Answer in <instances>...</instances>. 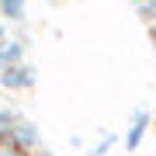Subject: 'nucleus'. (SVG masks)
I'll return each instance as SVG.
<instances>
[{
	"label": "nucleus",
	"instance_id": "obj_9",
	"mask_svg": "<svg viewBox=\"0 0 156 156\" xmlns=\"http://www.w3.org/2000/svg\"><path fill=\"white\" fill-rule=\"evenodd\" d=\"M149 42H153V52H156V24H153V35H149Z\"/></svg>",
	"mask_w": 156,
	"mask_h": 156
},
{
	"label": "nucleus",
	"instance_id": "obj_8",
	"mask_svg": "<svg viewBox=\"0 0 156 156\" xmlns=\"http://www.w3.org/2000/svg\"><path fill=\"white\" fill-rule=\"evenodd\" d=\"M115 146H118V132H104V135H101V142L90 149V156H108Z\"/></svg>",
	"mask_w": 156,
	"mask_h": 156
},
{
	"label": "nucleus",
	"instance_id": "obj_4",
	"mask_svg": "<svg viewBox=\"0 0 156 156\" xmlns=\"http://www.w3.org/2000/svg\"><path fill=\"white\" fill-rule=\"evenodd\" d=\"M28 59V45H24L21 38H0V69L4 66H14V62H24Z\"/></svg>",
	"mask_w": 156,
	"mask_h": 156
},
{
	"label": "nucleus",
	"instance_id": "obj_2",
	"mask_svg": "<svg viewBox=\"0 0 156 156\" xmlns=\"http://www.w3.org/2000/svg\"><path fill=\"white\" fill-rule=\"evenodd\" d=\"M35 80H38V73H35V66H31L28 59L0 69V87L11 90V94H28V90L35 87Z\"/></svg>",
	"mask_w": 156,
	"mask_h": 156
},
{
	"label": "nucleus",
	"instance_id": "obj_3",
	"mask_svg": "<svg viewBox=\"0 0 156 156\" xmlns=\"http://www.w3.org/2000/svg\"><path fill=\"white\" fill-rule=\"evenodd\" d=\"M149 111H146V108H139V111L132 115V122H128V132H125V149L128 153H135L139 149V142L146 139V132H149Z\"/></svg>",
	"mask_w": 156,
	"mask_h": 156
},
{
	"label": "nucleus",
	"instance_id": "obj_10",
	"mask_svg": "<svg viewBox=\"0 0 156 156\" xmlns=\"http://www.w3.org/2000/svg\"><path fill=\"white\" fill-rule=\"evenodd\" d=\"M0 38H7V28H4V21H0Z\"/></svg>",
	"mask_w": 156,
	"mask_h": 156
},
{
	"label": "nucleus",
	"instance_id": "obj_6",
	"mask_svg": "<svg viewBox=\"0 0 156 156\" xmlns=\"http://www.w3.org/2000/svg\"><path fill=\"white\" fill-rule=\"evenodd\" d=\"M14 122H17V111H11V108H0V146L7 142V135H11Z\"/></svg>",
	"mask_w": 156,
	"mask_h": 156
},
{
	"label": "nucleus",
	"instance_id": "obj_7",
	"mask_svg": "<svg viewBox=\"0 0 156 156\" xmlns=\"http://www.w3.org/2000/svg\"><path fill=\"white\" fill-rule=\"evenodd\" d=\"M132 4H135V14L146 24H156V0H132Z\"/></svg>",
	"mask_w": 156,
	"mask_h": 156
},
{
	"label": "nucleus",
	"instance_id": "obj_5",
	"mask_svg": "<svg viewBox=\"0 0 156 156\" xmlns=\"http://www.w3.org/2000/svg\"><path fill=\"white\" fill-rule=\"evenodd\" d=\"M28 0H0V21H24Z\"/></svg>",
	"mask_w": 156,
	"mask_h": 156
},
{
	"label": "nucleus",
	"instance_id": "obj_1",
	"mask_svg": "<svg viewBox=\"0 0 156 156\" xmlns=\"http://www.w3.org/2000/svg\"><path fill=\"white\" fill-rule=\"evenodd\" d=\"M4 149L38 153V149H42V132H38V125H35L31 118H21V115H17V122H14V128H11V135H7V142H4Z\"/></svg>",
	"mask_w": 156,
	"mask_h": 156
}]
</instances>
